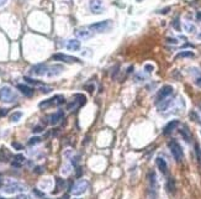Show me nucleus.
<instances>
[{
    "mask_svg": "<svg viewBox=\"0 0 201 199\" xmlns=\"http://www.w3.org/2000/svg\"><path fill=\"white\" fill-rule=\"evenodd\" d=\"M0 100H1L3 103H6V104L15 103L17 100V94L15 93V90L11 87L4 86L1 89H0Z\"/></svg>",
    "mask_w": 201,
    "mask_h": 199,
    "instance_id": "1",
    "label": "nucleus"
},
{
    "mask_svg": "<svg viewBox=\"0 0 201 199\" xmlns=\"http://www.w3.org/2000/svg\"><path fill=\"white\" fill-rule=\"evenodd\" d=\"M70 189H72L73 195H81L89 189V182L86 179H80L78 182H75Z\"/></svg>",
    "mask_w": 201,
    "mask_h": 199,
    "instance_id": "2",
    "label": "nucleus"
},
{
    "mask_svg": "<svg viewBox=\"0 0 201 199\" xmlns=\"http://www.w3.org/2000/svg\"><path fill=\"white\" fill-rule=\"evenodd\" d=\"M169 148H170L171 155L174 156V160L176 162H181L183 158H184V152H183V148H181L180 145L173 140V141L169 142Z\"/></svg>",
    "mask_w": 201,
    "mask_h": 199,
    "instance_id": "3",
    "label": "nucleus"
},
{
    "mask_svg": "<svg viewBox=\"0 0 201 199\" xmlns=\"http://www.w3.org/2000/svg\"><path fill=\"white\" fill-rule=\"evenodd\" d=\"M27 189V185L23 183H19V182H11L8 185H5L3 190L8 194H14V193H20V192H25Z\"/></svg>",
    "mask_w": 201,
    "mask_h": 199,
    "instance_id": "4",
    "label": "nucleus"
},
{
    "mask_svg": "<svg viewBox=\"0 0 201 199\" xmlns=\"http://www.w3.org/2000/svg\"><path fill=\"white\" fill-rule=\"evenodd\" d=\"M64 101H66V100H64L63 95H54L51 99L41 101V103L38 104V108H41V109H46V108H50L52 105H61V104L64 103Z\"/></svg>",
    "mask_w": 201,
    "mask_h": 199,
    "instance_id": "5",
    "label": "nucleus"
},
{
    "mask_svg": "<svg viewBox=\"0 0 201 199\" xmlns=\"http://www.w3.org/2000/svg\"><path fill=\"white\" fill-rule=\"evenodd\" d=\"M110 29H111V20H105V21H100L96 24H91L89 26V30L94 32H106Z\"/></svg>",
    "mask_w": 201,
    "mask_h": 199,
    "instance_id": "6",
    "label": "nucleus"
},
{
    "mask_svg": "<svg viewBox=\"0 0 201 199\" xmlns=\"http://www.w3.org/2000/svg\"><path fill=\"white\" fill-rule=\"evenodd\" d=\"M171 93H173V87L168 86V84H167V86H163L161 89L158 90V93L156 95V104H158L159 101H162L164 99H167Z\"/></svg>",
    "mask_w": 201,
    "mask_h": 199,
    "instance_id": "7",
    "label": "nucleus"
},
{
    "mask_svg": "<svg viewBox=\"0 0 201 199\" xmlns=\"http://www.w3.org/2000/svg\"><path fill=\"white\" fill-rule=\"evenodd\" d=\"M52 58L54 59V61H61V62H64V63H80L81 62L79 58L64 55V53H57V55H53Z\"/></svg>",
    "mask_w": 201,
    "mask_h": 199,
    "instance_id": "8",
    "label": "nucleus"
},
{
    "mask_svg": "<svg viewBox=\"0 0 201 199\" xmlns=\"http://www.w3.org/2000/svg\"><path fill=\"white\" fill-rule=\"evenodd\" d=\"M63 71H64V68H63V66H61V64L48 66V67H47V72H46L45 77H48V78L57 77V76H59Z\"/></svg>",
    "mask_w": 201,
    "mask_h": 199,
    "instance_id": "9",
    "label": "nucleus"
},
{
    "mask_svg": "<svg viewBox=\"0 0 201 199\" xmlns=\"http://www.w3.org/2000/svg\"><path fill=\"white\" fill-rule=\"evenodd\" d=\"M90 10L94 14H101L104 11V5L101 0H91L90 1Z\"/></svg>",
    "mask_w": 201,
    "mask_h": 199,
    "instance_id": "10",
    "label": "nucleus"
},
{
    "mask_svg": "<svg viewBox=\"0 0 201 199\" xmlns=\"http://www.w3.org/2000/svg\"><path fill=\"white\" fill-rule=\"evenodd\" d=\"M47 64H37L35 67L31 68V74L33 76H46V72H47Z\"/></svg>",
    "mask_w": 201,
    "mask_h": 199,
    "instance_id": "11",
    "label": "nucleus"
},
{
    "mask_svg": "<svg viewBox=\"0 0 201 199\" xmlns=\"http://www.w3.org/2000/svg\"><path fill=\"white\" fill-rule=\"evenodd\" d=\"M63 116H64L63 111H62V110H58L57 113L52 114V115L50 116V124H51V125H57V124H59L61 120H63Z\"/></svg>",
    "mask_w": 201,
    "mask_h": 199,
    "instance_id": "12",
    "label": "nucleus"
},
{
    "mask_svg": "<svg viewBox=\"0 0 201 199\" xmlns=\"http://www.w3.org/2000/svg\"><path fill=\"white\" fill-rule=\"evenodd\" d=\"M178 125H179V121H178V120H173V121L168 123L167 125H165L164 130H163V134H164V135H169V134H171V132H173L176 128H178Z\"/></svg>",
    "mask_w": 201,
    "mask_h": 199,
    "instance_id": "13",
    "label": "nucleus"
},
{
    "mask_svg": "<svg viewBox=\"0 0 201 199\" xmlns=\"http://www.w3.org/2000/svg\"><path fill=\"white\" fill-rule=\"evenodd\" d=\"M148 180H149V190L152 194H154V192L157 189V177L154 172H151L148 174Z\"/></svg>",
    "mask_w": 201,
    "mask_h": 199,
    "instance_id": "14",
    "label": "nucleus"
},
{
    "mask_svg": "<svg viewBox=\"0 0 201 199\" xmlns=\"http://www.w3.org/2000/svg\"><path fill=\"white\" fill-rule=\"evenodd\" d=\"M75 35L78 36L79 39H81V40H88V39H90L93 36L91 31H89V30H86V29H78L75 31Z\"/></svg>",
    "mask_w": 201,
    "mask_h": 199,
    "instance_id": "15",
    "label": "nucleus"
},
{
    "mask_svg": "<svg viewBox=\"0 0 201 199\" xmlns=\"http://www.w3.org/2000/svg\"><path fill=\"white\" fill-rule=\"evenodd\" d=\"M67 48H68L69 51H79L80 50V41H78L76 39L68 40V42H67Z\"/></svg>",
    "mask_w": 201,
    "mask_h": 199,
    "instance_id": "16",
    "label": "nucleus"
},
{
    "mask_svg": "<svg viewBox=\"0 0 201 199\" xmlns=\"http://www.w3.org/2000/svg\"><path fill=\"white\" fill-rule=\"evenodd\" d=\"M17 89H19L25 96H32L33 95V89L28 86H25V84H19V86H17Z\"/></svg>",
    "mask_w": 201,
    "mask_h": 199,
    "instance_id": "17",
    "label": "nucleus"
},
{
    "mask_svg": "<svg viewBox=\"0 0 201 199\" xmlns=\"http://www.w3.org/2000/svg\"><path fill=\"white\" fill-rule=\"evenodd\" d=\"M171 103H173V100L171 99H164V100H162V101H159V103L157 104V106H158V110L159 111H165V110H168V108L171 105Z\"/></svg>",
    "mask_w": 201,
    "mask_h": 199,
    "instance_id": "18",
    "label": "nucleus"
},
{
    "mask_svg": "<svg viewBox=\"0 0 201 199\" xmlns=\"http://www.w3.org/2000/svg\"><path fill=\"white\" fill-rule=\"evenodd\" d=\"M10 158H11V153L9 152V150L5 147L0 148V162H8Z\"/></svg>",
    "mask_w": 201,
    "mask_h": 199,
    "instance_id": "19",
    "label": "nucleus"
},
{
    "mask_svg": "<svg viewBox=\"0 0 201 199\" xmlns=\"http://www.w3.org/2000/svg\"><path fill=\"white\" fill-rule=\"evenodd\" d=\"M156 163H157V166H158V170L161 171L162 173H167L168 166H167V162H165V161H164L163 158L158 157V158L156 160Z\"/></svg>",
    "mask_w": 201,
    "mask_h": 199,
    "instance_id": "20",
    "label": "nucleus"
},
{
    "mask_svg": "<svg viewBox=\"0 0 201 199\" xmlns=\"http://www.w3.org/2000/svg\"><path fill=\"white\" fill-rule=\"evenodd\" d=\"M23 163H25V156H22V155H16L15 157H14V161H13V167H21Z\"/></svg>",
    "mask_w": 201,
    "mask_h": 199,
    "instance_id": "21",
    "label": "nucleus"
},
{
    "mask_svg": "<svg viewBox=\"0 0 201 199\" xmlns=\"http://www.w3.org/2000/svg\"><path fill=\"white\" fill-rule=\"evenodd\" d=\"M185 57H194V53L191 51H183V52H179L178 55L175 56V59H179V58H185Z\"/></svg>",
    "mask_w": 201,
    "mask_h": 199,
    "instance_id": "22",
    "label": "nucleus"
},
{
    "mask_svg": "<svg viewBox=\"0 0 201 199\" xmlns=\"http://www.w3.org/2000/svg\"><path fill=\"white\" fill-rule=\"evenodd\" d=\"M21 116H22V113L21 111H15L13 115L10 116V121L11 123H17L21 119Z\"/></svg>",
    "mask_w": 201,
    "mask_h": 199,
    "instance_id": "23",
    "label": "nucleus"
},
{
    "mask_svg": "<svg viewBox=\"0 0 201 199\" xmlns=\"http://www.w3.org/2000/svg\"><path fill=\"white\" fill-rule=\"evenodd\" d=\"M167 190H168L169 193H174V190H175L174 180L171 179V178H169V179H168V182H167Z\"/></svg>",
    "mask_w": 201,
    "mask_h": 199,
    "instance_id": "24",
    "label": "nucleus"
},
{
    "mask_svg": "<svg viewBox=\"0 0 201 199\" xmlns=\"http://www.w3.org/2000/svg\"><path fill=\"white\" fill-rule=\"evenodd\" d=\"M180 132H181V135L184 136V138H185L186 142H190V141H191V135H190V132H189V130H188L186 128H184Z\"/></svg>",
    "mask_w": 201,
    "mask_h": 199,
    "instance_id": "25",
    "label": "nucleus"
},
{
    "mask_svg": "<svg viewBox=\"0 0 201 199\" xmlns=\"http://www.w3.org/2000/svg\"><path fill=\"white\" fill-rule=\"evenodd\" d=\"M56 183H57L56 192H59V190L63 188V187H64V184H66V183H64V180H63L62 178H56ZM56 192H54V193H56Z\"/></svg>",
    "mask_w": 201,
    "mask_h": 199,
    "instance_id": "26",
    "label": "nucleus"
},
{
    "mask_svg": "<svg viewBox=\"0 0 201 199\" xmlns=\"http://www.w3.org/2000/svg\"><path fill=\"white\" fill-rule=\"evenodd\" d=\"M74 98L79 101L80 105H84L86 103V98H85V95H83V94H75Z\"/></svg>",
    "mask_w": 201,
    "mask_h": 199,
    "instance_id": "27",
    "label": "nucleus"
},
{
    "mask_svg": "<svg viewBox=\"0 0 201 199\" xmlns=\"http://www.w3.org/2000/svg\"><path fill=\"white\" fill-rule=\"evenodd\" d=\"M184 29L186 30L188 32H194L195 31V26L193 25V24H190V22H185L184 24Z\"/></svg>",
    "mask_w": 201,
    "mask_h": 199,
    "instance_id": "28",
    "label": "nucleus"
},
{
    "mask_svg": "<svg viewBox=\"0 0 201 199\" xmlns=\"http://www.w3.org/2000/svg\"><path fill=\"white\" fill-rule=\"evenodd\" d=\"M41 142V137H38V136H35V137H31L30 140H28V145H36V143H40Z\"/></svg>",
    "mask_w": 201,
    "mask_h": 199,
    "instance_id": "29",
    "label": "nucleus"
},
{
    "mask_svg": "<svg viewBox=\"0 0 201 199\" xmlns=\"http://www.w3.org/2000/svg\"><path fill=\"white\" fill-rule=\"evenodd\" d=\"M70 168H72V166H70V165L64 166V167L62 168V173H63V174H69V173H70Z\"/></svg>",
    "mask_w": 201,
    "mask_h": 199,
    "instance_id": "30",
    "label": "nucleus"
},
{
    "mask_svg": "<svg viewBox=\"0 0 201 199\" xmlns=\"http://www.w3.org/2000/svg\"><path fill=\"white\" fill-rule=\"evenodd\" d=\"M173 27L176 30V31H180V22H179V19H175L173 21Z\"/></svg>",
    "mask_w": 201,
    "mask_h": 199,
    "instance_id": "31",
    "label": "nucleus"
},
{
    "mask_svg": "<svg viewBox=\"0 0 201 199\" xmlns=\"http://www.w3.org/2000/svg\"><path fill=\"white\" fill-rule=\"evenodd\" d=\"M25 81L27 82V83H31V84H41L38 81H35V79H32V78H28V77H25Z\"/></svg>",
    "mask_w": 201,
    "mask_h": 199,
    "instance_id": "32",
    "label": "nucleus"
},
{
    "mask_svg": "<svg viewBox=\"0 0 201 199\" xmlns=\"http://www.w3.org/2000/svg\"><path fill=\"white\" fill-rule=\"evenodd\" d=\"M51 90L52 89L50 87H42V88H41V92H42V93H50Z\"/></svg>",
    "mask_w": 201,
    "mask_h": 199,
    "instance_id": "33",
    "label": "nucleus"
},
{
    "mask_svg": "<svg viewBox=\"0 0 201 199\" xmlns=\"http://www.w3.org/2000/svg\"><path fill=\"white\" fill-rule=\"evenodd\" d=\"M33 193H35V194H36V195H38V197H42V198L45 197V194H43V193H42V192H40V190H38V189H36V188L33 189Z\"/></svg>",
    "mask_w": 201,
    "mask_h": 199,
    "instance_id": "34",
    "label": "nucleus"
},
{
    "mask_svg": "<svg viewBox=\"0 0 201 199\" xmlns=\"http://www.w3.org/2000/svg\"><path fill=\"white\" fill-rule=\"evenodd\" d=\"M144 69H146L147 72H152L153 69H154V67H153V66H151V64H146V66H144Z\"/></svg>",
    "mask_w": 201,
    "mask_h": 199,
    "instance_id": "35",
    "label": "nucleus"
},
{
    "mask_svg": "<svg viewBox=\"0 0 201 199\" xmlns=\"http://www.w3.org/2000/svg\"><path fill=\"white\" fill-rule=\"evenodd\" d=\"M13 147H15L16 150H22V145L17 143V142H13Z\"/></svg>",
    "mask_w": 201,
    "mask_h": 199,
    "instance_id": "36",
    "label": "nucleus"
},
{
    "mask_svg": "<svg viewBox=\"0 0 201 199\" xmlns=\"http://www.w3.org/2000/svg\"><path fill=\"white\" fill-rule=\"evenodd\" d=\"M16 199H30V197L26 195V194H20V195H17Z\"/></svg>",
    "mask_w": 201,
    "mask_h": 199,
    "instance_id": "37",
    "label": "nucleus"
},
{
    "mask_svg": "<svg viewBox=\"0 0 201 199\" xmlns=\"http://www.w3.org/2000/svg\"><path fill=\"white\" fill-rule=\"evenodd\" d=\"M35 134H36V132H41L42 131V126H36V128H33V130H32Z\"/></svg>",
    "mask_w": 201,
    "mask_h": 199,
    "instance_id": "38",
    "label": "nucleus"
},
{
    "mask_svg": "<svg viewBox=\"0 0 201 199\" xmlns=\"http://www.w3.org/2000/svg\"><path fill=\"white\" fill-rule=\"evenodd\" d=\"M6 114H8L6 109H1V110H0V115H6Z\"/></svg>",
    "mask_w": 201,
    "mask_h": 199,
    "instance_id": "39",
    "label": "nucleus"
},
{
    "mask_svg": "<svg viewBox=\"0 0 201 199\" xmlns=\"http://www.w3.org/2000/svg\"><path fill=\"white\" fill-rule=\"evenodd\" d=\"M6 3H8V0H0V8L4 6V5L6 4Z\"/></svg>",
    "mask_w": 201,
    "mask_h": 199,
    "instance_id": "40",
    "label": "nucleus"
},
{
    "mask_svg": "<svg viewBox=\"0 0 201 199\" xmlns=\"http://www.w3.org/2000/svg\"><path fill=\"white\" fill-rule=\"evenodd\" d=\"M168 42H170V44H178V41L173 40V39H168Z\"/></svg>",
    "mask_w": 201,
    "mask_h": 199,
    "instance_id": "41",
    "label": "nucleus"
},
{
    "mask_svg": "<svg viewBox=\"0 0 201 199\" xmlns=\"http://www.w3.org/2000/svg\"><path fill=\"white\" fill-rule=\"evenodd\" d=\"M35 172H37V173H41V172H42V167H37L36 170H35Z\"/></svg>",
    "mask_w": 201,
    "mask_h": 199,
    "instance_id": "42",
    "label": "nucleus"
},
{
    "mask_svg": "<svg viewBox=\"0 0 201 199\" xmlns=\"http://www.w3.org/2000/svg\"><path fill=\"white\" fill-rule=\"evenodd\" d=\"M196 86H197V87H200V88H201V78H199V79H197V81H196Z\"/></svg>",
    "mask_w": 201,
    "mask_h": 199,
    "instance_id": "43",
    "label": "nucleus"
},
{
    "mask_svg": "<svg viewBox=\"0 0 201 199\" xmlns=\"http://www.w3.org/2000/svg\"><path fill=\"white\" fill-rule=\"evenodd\" d=\"M3 183H4V179L1 178V176H0V188L3 187Z\"/></svg>",
    "mask_w": 201,
    "mask_h": 199,
    "instance_id": "44",
    "label": "nucleus"
},
{
    "mask_svg": "<svg viewBox=\"0 0 201 199\" xmlns=\"http://www.w3.org/2000/svg\"><path fill=\"white\" fill-rule=\"evenodd\" d=\"M61 199H68V195H67V194H66V195H64V197H62V198H61Z\"/></svg>",
    "mask_w": 201,
    "mask_h": 199,
    "instance_id": "45",
    "label": "nucleus"
},
{
    "mask_svg": "<svg viewBox=\"0 0 201 199\" xmlns=\"http://www.w3.org/2000/svg\"><path fill=\"white\" fill-rule=\"evenodd\" d=\"M0 199H5V198H3V197H0Z\"/></svg>",
    "mask_w": 201,
    "mask_h": 199,
    "instance_id": "46",
    "label": "nucleus"
}]
</instances>
